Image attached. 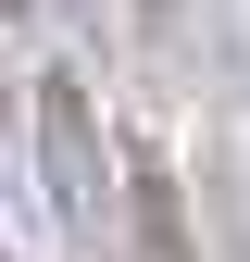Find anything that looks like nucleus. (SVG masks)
<instances>
[{"instance_id": "obj_1", "label": "nucleus", "mask_w": 250, "mask_h": 262, "mask_svg": "<svg viewBox=\"0 0 250 262\" xmlns=\"http://www.w3.org/2000/svg\"><path fill=\"white\" fill-rule=\"evenodd\" d=\"M38 187H50L62 237L100 250V225H113V138H100V100H88L75 62H50V75H38Z\"/></svg>"}, {"instance_id": "obj_2", "label": "nucleus", "mask_w": 250, "mask_h": 262, "mask_svg": "<svg viewBox=\"0 0 250 262\" xmlns=\"http://www.w3.org/2000/svg\"><path fill=\"white\" fill-rule=\"evenodd\" d=\"M125 237H138V262H187V212H175V175L138 150V175H125Z\"/></svg>"}, {"instance_id": "obj_3", "label": "nucleus", "mask_w": 250, "mask_h": 262, "mask_svg": "<svg viewBox=\"0 0 250 262\" xmlns=\"http://www.w3.org/2000/svg\"><path fill=\"white\" fill-rule=\"evenodd\" d=\"M0 13H25V0H0Z\"/></svg>"}]
</instances>
